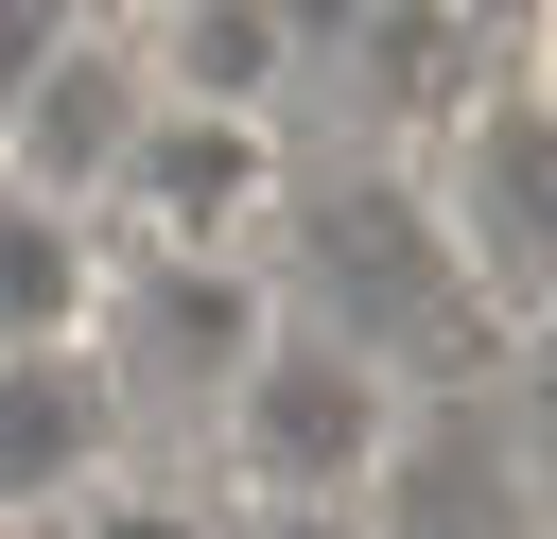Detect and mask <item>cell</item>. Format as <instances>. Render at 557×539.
Returning <instances> with one entry per match:
<instances>
[{
	"mask_svg": "<svg viewBox=\"0 0 557 539\" xmlns=\"http://www.w3.org/2000/svg\"><path fill=\"white\" fill-rule=\"evenodd\" d=\"M418 191H435L470 296H487L505 330H540V313H557V87H522V104H453V139L418 156Z\"/></svg>",
	"mask_w": 557,
	"mask_h": 539,
	"instance_id": "4",
	"label": "cell"
},
{
	"mask_svg": "<svg viewBox=\"0 0 557 539\" xmlns=\"http://www.w3.org/2000/svg\"><path fill=\"white\" fill-rule=\"evenodd\" d=\"M87 296H104V209L0 174V348L17 330H87Z\"/></svg>",
	"mask_w": 557,
	"mask_h": 539,
	"instance_id": "10",
	"label": "cell"
},
{
	"mask_svg": "<svg viewBox=\"0 0 557 539\" xmlns=\"http://www.w3.org/2000/svg\"><path fill=\"white\" fill-rule=\"evenodd\" d=\"M0 539H35V522H0Z\"/></svg>",
	"mask_w": 557,
	"mask_h": 539,
	"instance_id": "16",
	"label": "cell"
},
{
	"mask_svg": "<svg viewBox=\"0 0 557 539\" xmlns=\"http://www.w3.org/2000/svg\"><path fill=\"white\" fill-rule=\"evenodd\" d=\"M122 452H139V417H122L104 330H17V348H0V522L87 504Z\"/></svg>",
	"mask_w": 557,
	"mask_h": 539,
	"instance_id": "5",
	"label": "cell"
},
{
	"mask_svg": "<svg viewBox=\"0 0 557 539\" xmlns=\"http://www.w3.org/2000/svg\"><path fill=\"white\" fill-rule=\"evenodd\" d=\"M35 539H226V522H209V504H191V487H139V452H122V469H104V487H87V504H52V522H35Z\"/></svg>",
	"mask_w": 557,
	"mask_h": 539,
	"instance_id": "11",
	"label": "cell"
},
{
	"mask_svg": "<svg viewBox=\"0 0 557 539\" xmlns=\"http://www.w3.org/2000/svg\"><path fill=\"white\" fill-rule=\"evenodd\" d=\"M70 17H87V0H0V104H17V87L70 52Z\"/></svg>",
	"mask_w": 557,
	"mask_h": 539,
	"instance_id": "13",
	"label": "cell"
},
{
	"mask_svg": "<svg viewBox=\"0 0 557 539\" xmlns=\"http://www.w3.org/2000/svg\"><path fill=\"white\" fill-rule=\"evenodd\" d=\"M139 122H157L139 35H122V17H70V52L0 104V174H35V191H70V209H104V191H122V156H139Z\"/></svg>",
	"mask_w": 557,
	"mask_h": 539,
	"instance_id": "6",
	"label": "cell"
},
{
	"mask_svg": "<svg viewBox=\"0 0 557 539\" xmlns=\"http://www.w3.org/2000/svg\"><path fill=\"white\" fill-rule=\"evenodd\" d=\"M122 35H139V70H157V104H244V122L313 70L296 0H139Z\"/></svg>",
	"mask_w": 557,
	"mask_h": 539,
	"instance_id": "9",
	"label": "cell"
},
{
	"mask_svg": "<svg viewBox=\"0 0 557 539\" xmlns=\"http://www.w3.org/2000/svg\"><path fill=\"white\" fill-rule=\"evenodd\" d=\"M366 17H400V0H296V35L331 52V35H366Z\"/></svg>",
	"mask_w": 557,
	"mask_h": 539,
	"instance_id": "14",
	"label": "cell"
},
{
	"mask_svg": "<svg viewBox=\"0 0 557 539\" xmlns=\"http://www.w3.org/2000/svg\"><path fill=\"white\" fill-rule=\"evenodd\" d=\"M366 522L383 539H522V435L487 400L418 383L400 435H383V469H366Z\"/></svg>",
	"mask_w": 557,
	"mask_h": 539,
	"instance_id": "8",
	"label": "cell"
},
{
	"mask_svg": "<svg viewBox=\"0 0 557 539\" xmlns=\"http://www.w3.org/2000/svg\"><path fill=\"white\" fill-rule=\"evenodd\" d=\"M87 17H139V0H87Z\"/></svg>",
	"mask_w": 557,
	"mask_h": 539,
	"instance_id": "15",
	"label": "cell"
},
{
	"mask_svg": "<svg viewBox=\"0 0 557 539\" xmlns=\"http://www.w3.org/2000/svg\"><path fill=\"white\" fill-rule=\"evenodd\" d=\"M261 209H278V139L244 104H157L139 156H122V191H104L122 243H244Z\"/></svg>",
	"mask_w": 557,
	"mask_h": 539,
	"instance_id": "7",
	"label": "cell"
},
{
	"mask_svg": "<svg viewBox=\"0 0 557 539\" xmlns=\"http://www.w3.org/2000/svg\"><path fill=\"white\" fill-rule=\"evenodd\" d=\"M278 243H296V261H278V296H296V313H331L348 348H383L400 383H470V365L505 348V313L470 296V261H453V226H435V191H418V174H313Z\"/></svg>",
	"mask_w": 557,
	"mask_h": 539,
	"instance_id": "1",
	"label": "cell"
},
{
	"mask_svg": "<svg viewBox=\"0 0 557 539\" xmlns=\"http://www.w3.org/2000/svg\"><path fill=\"white\" fill-rule=\"evenodd\" d=\"M400 365L383 348H348L331 313H261V348H244V383H226V417H209V452H226V487L261 504V487H366L383 469V435H400Z\"/></svg>",
	"mask_w": 557,
	"mask_h": 539,
	"instance_id": "3",
	"label": "cell"
},
{
	"mask_svg": "<svg viewBox=\"0 0 557 539\" xmlns=\"http://www.w3.org/2000/svg\"><path fill=\"white\" fill-rule=\"evenodd\" d=\"M261 313H278V278H261L244 243H122V226H104V296H87V330H104L139 435H209L226 383H244V348H261Z\"/></svg>",
	"mask_w": 557,
	"mask_h": 539,
	"instance_id": "2",
	"label": "cell"
},
{
	"mask_svg": "<svg viewBox=\"0 0 557 539\" xmlns=\"http://www.w3.org/2000/svg\"><path fill=\"white\" fill-rule=\"evenodd\" d=\"M540 87H557V70H540Z\"/></svg>",
	"mask_w": 557,
	"mask_h": 539,
	"instance_id": "17",
	"label": "cell"
},
{
	"mask_svg": "<svg viewBox=\"0 0 557 539\" xmlns=\"http://www.w3.org/2000/svg\"><path fill=\"white\" fill-rule=\"evenodd\" d=\"M226 539H383V522H366V487H261Z\"/></svg>",
	"mask_w": 557,
	"mask_h": 539,
	"instance_id": "12",
	"label": "cell"
}]
</instances>
